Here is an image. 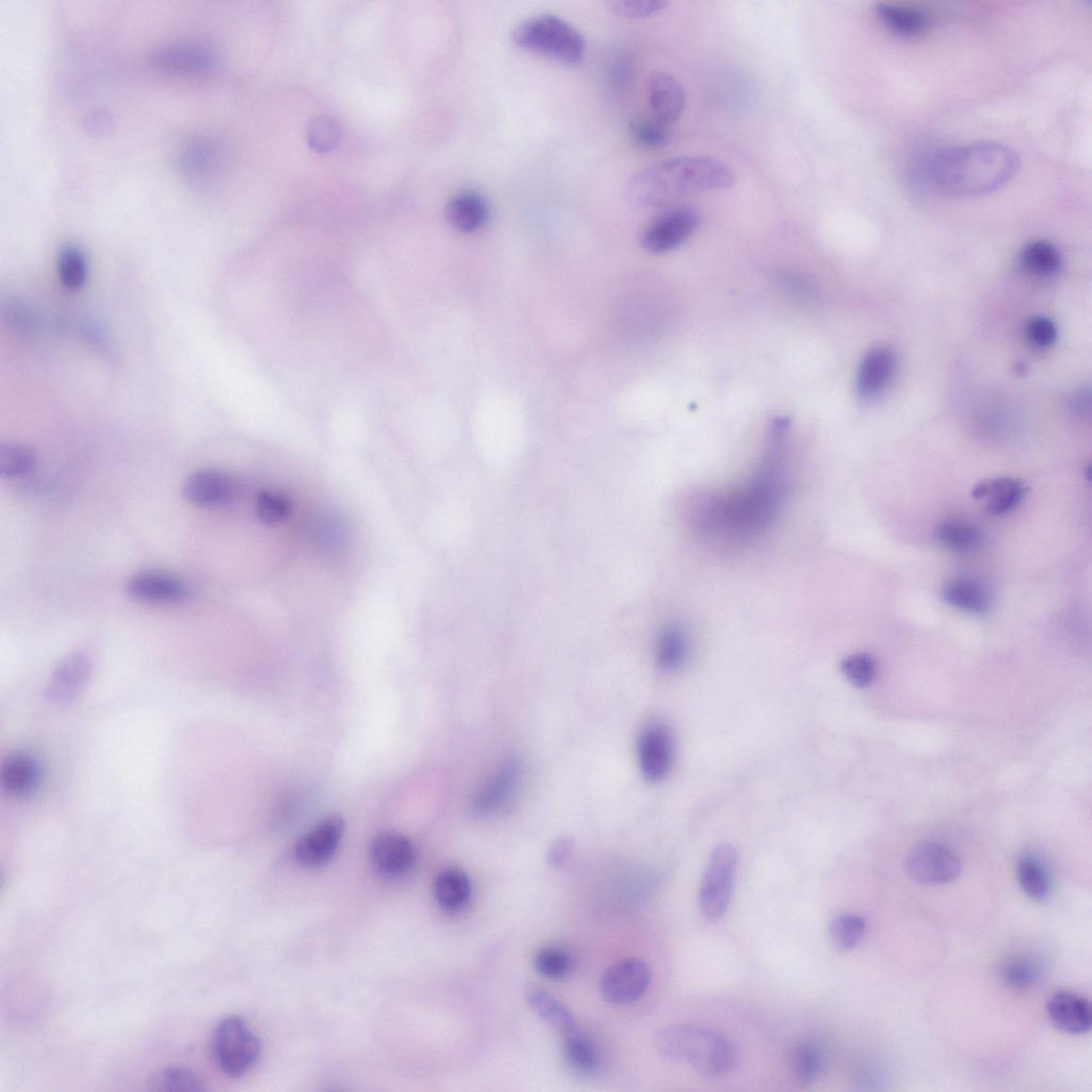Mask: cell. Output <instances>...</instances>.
I'll use <instances>...</instances> for the list:
<instances>
[{"label": "cell", "mask_w": 1092, "mask_h": 1092, "mask_svg": "<svg viewBox=\"0 0 1092 1092\" xmlns=\"http://www.w3.org/2000/svg\"><path fill=\"white\" fill-rule=\"evenodd\" d=\"M788 422L774 424L766 456L738 493L727 498H706L696 504L692 517L697 528L708 534L748 539L771 526L788 493Z\"/></svg>", "instance_id": "6da1fadb"}, {"label": "cell", "mask_w": 1092, "mask_h": 1092, "mask_svg": "<svg viewBox=\"0 0 1092 1092\" xmlns=\"http://www.w3.org/2000/svg\"><path fill=\"white\" fill-rule=\"evenodd\" d=\"M1019 163L1009 147L979 142L938 152L928 166V176L945 195L977 197L1005 185L1016 175Z\"/></svg>", "instance_id": "7a4b0ae2"}, {"label": "cell", "mask_w": 1092, "mask_h": 1092, "mask_svg": "<svg viewBox=\"0 0 1092 1092\" xmlns=\"http://www.w3.org/2000/svg\"><path fill=\"white\" fill-rule=\"evenodd\" d=\"M734 184V174L721 160L684 156L637 174L627 186L625 199L635 208H651L689 194L727 190Z\"/></svg>", "instance_id": "3957f363"}, {"label": "cell", "mask_w": 1092, "mask_h": 1092, "mask_svg": "<svg viewBox=\"0 0 1092 1092\" xmlns=\"http://www.w3.org/2000/svg\"><path fill=\"white\" fill-rule=\"evenodd\" d=\"M654 1047L664 1059L689 1065L708 1077L730 1073L736 1064L733 1044L721 1032L699 1025L678 1024L661 1029Z\"/></svg>", "instance_id": "277c9868"}, {"label": "cell", "mask_w": 1092, "mask_h": 1092, "mask_svg": "<svg viewBox=\"0 0 1092 1092\" xmlns=\"http://www.w3.org/2000/svg\"><path fill=\"white\" fill-rule=\"evenodd\" d=\"M511 40L521 49L540 54L565 65H578L586 44L582 33L562 18L542 14L521 22L511 32Z\"/></svg>", "instance_id": "5b68a950"}, {"label": "cell", "mask_w": 1092, "mask_h": 1092, "mask_svg": "<svg viewBox=\"0 0 1092 1092\" xmlns=\"http://www.w3.org/2000/svg\"><path fill=\"white\" fill-rule=\"evenodd\" d=\"M211 1051L217 1065L228 1076L238 1078L256 1064L260 1044L243 1019L229 1017L218 1024L212 1036Z\"/></svg>", "instance_id": "8992f818"}, {"label": "cell", "mask_w": 1092, "mask_h": 1092, "mask_svg": "<svg viewBox=\"0 0 1092 1092\" xmlns=\"http://www.w3.org/2000/svg\"><path fill=\"white\" fill-rule=\"evenodd\" d=\"M738 856L731 845L718 846L709 857L700 889V908L709 920L728 911L735 887Z\"/></svg>", "instance_id": "52a82bcc"}, {"label": "cell", "mask_w": 1092, "mask_h": 1092, "mask_svg": "<svg viewBox=\"0 0 1092 1092\" xmlns=\"http://www.w3.org/2000/svg\"><path fill=\"white\" fill-rule=\"evenodd\" d=\"M906 867L911 879L928 886H940L955 882L961 872L958 856L949 847L924 842L908 855Z\"/></svg>", "instance_id": "ba28073f"}, {"label": "cell", "mask_w": 1092, "mask_h": 1092, "mask_svg": "<svg viewBox=\"0 0 1092 1092\" xmlns=\"http://www.w3.org/2000/svg\"><path fill=\"white\" fill-rule=\"evenodd\" d=\"M637 757L645 780H664L670 773L675 759V738L669 727L663 723L646 725L637 740Z\"/></svg>", "instance_id": "9c48e42d"}, {"label": "cell", "mask_w": 1092, "mask_h": 1092, "mask_svg": "<svg viewBox=\"0 0 1092 1092\" xmlns=\"http://www.w3.org/2000/svg\"><path fill=\"white\" fill-rule=\"evenodd\" d=\"M651 976V970L643 960L629 958L606 971L599 982V991L609 1003L631 1005L646 993Z\"/></svg>", "instance_id": "30bf717a"}, {"label": "cell", "mask_w": 1092, "mask_h": 1092, "mask_svg": "<svg viewBox=\"0 0 1092 1092\" xmlns=\"http://www.w3.org/2000/svg\"><path fill=\"white\" fill-rule=\"evenodd\" d=\"M700 217L690 206H680L663 213L644 232L643 247L661 254L675 250L688 241L697 230Z\"/></svg>", "instance_id": "8fae6325"}, {"label": "cell", "mask_w": 1092, "mask_h": 1092, "mask_svg": "<svg viewBox=\"0 0 1092 1092\" xmlns=\"http://www.w3.org/2000/svg\"><path fill=\"white\" fill-rule=\"evenodd\" d=\"M345 828V821L339 815L321 819L297 842L296 860L306 867H318L329 862L340 847Z\"/></svg>", "instance_id": "7c38bea8"}, {"label": "cell", "mask_w": 1092, "mask_h": 1092, "mask_svg": "<svg viewBox=\"0 0 1092 1092\" xmlns=\"http://www.w3.org/2000/svg\"><path fill=\"white\" fill-rule=\"evenodd\" d=\"M370 858L382 875L401 878L413 867L416 850L407 837L397 833H384L373 839Z\"/></svg>", "instance_id": "4fadbf2b"}, {"label": "cell", "mask_w": 1092, "mask_h": 1092, "mask_svg": "<svg viewBox=\"0 0 1092 1092\" xmlns=\"http://www.w3.org/2000/svg\"><path fill=\"white\" fill-rule=\"evenodd\" d=\"M647 95L652 114L658 122L667 127L682 117L686 107V92L674 75L654 73L649 81Z\"/></svg>", "instance_id": "5bb4252c"}, {"label": "cell", "mask_w": 1092, "mask_h": 1092, "mask_svg": "<svg viewBox=\"0 0 1092 1092\" xmlns=\"http://www.w3.org/2000/svg\"><path fill=\"white\" fill-rule=\"evenodd\" d=\"M131 596L140 602L152 605L180 604L189 596V588L181 579L163 573L146 572L131 578L128 585Z\"/></svg>", "instance_id": "9a60e30c"}, {"label": "cell", "mask_w": 1092, "mask_h": 1092, "mask_svg": "<svg viewBox=\"0 0 1092 1092\" xmlns=\"http://www.w3.org/2000/svg\"><path fill=\"white\" fill-rule=\"evenodd\" d=\"M1025 494V484L1013 477L981 480L972 491L973 498L984 505L993 516H1004L1014 511L1022 503Z\"/></svg>", "instance_id": "2e32d148"}, {"label": "cell", "mask_w": 1092, "mask_h": 1092, "mask_svg": "<svg viewBox=\"0 0 1092 1092\" xmlns=\"http://www.w3.org/2000/svg\"><path fill=\"white\" fill-rule=\"evenodd\" d=\"M235 496V485L225 474L201 471L186 481L184 497L198 507H220L230 503Z\"/></svg>", "instance_id": "e0dca14e"}, {"label": "cell", "mask_w": 1092, "mask_h": 1092, "mask_svg": "<svg viewBox=\"0 0 1092 1092\" xmlns=\"http://www.w3.org/2000/svg\"><path fill=\"white\" fill-rule=\"evenodd\" d=\"M896 366L895 355L888 348H877L863 359L857 377V391L865 401L879 397L889 386Z\"/></svg>", "instance_id": "ac0fdd59"}, {"label": "cell", "mask_w": 1092, "mask_h": 1092, "mask_svg": "<svg viewBox=\"0 0 1092 1092\" xmlns=\"http://www.w3.org/2000/svg\"><path fill=\"white\" fill-rule=\"evenodd\" d=\"M520 764L510 759L479 791L474 800L477 815L486 816L502 810L515 796L520 783Z\"/></svg>", "instance_id": "d6986e66"}, {"label": "cell", "mask_w": 1092, "mask_h": 1092, "mask_svg": "<svg viewBox=\"0 0 1092 1092\" xmlns=\"http://www.w3.org/2000/svg\"><path fill=\"white\" fill-rule=\"evenodd\" d=\"M941 595L948 606L972 615L987 614L994 607L991 588L973 577L951 579L945 585Z\"/></svg>", "instance_id": "ffe728a7"}, {"label": "cell", "mask_w": 1092, "mask_h": 1092, "mask_svg": "<svg viewBox=\"0 0 1092 1092\" xmlns=\"http://www.w3.org/2000/svg\"><path fill=\"white\" fill-rule=\"evenodd\" d=\"M1047 1009L1054 1026L1064 1032L1083 1034L1091 1029V1005L1078 995L1057 993L1050 999Z\"/></svg>", "instance_id": "44dd1931"}, {"label": "cell", "mask_w": 1092, "mask_h": 1092, "mask_svg": "<svg viewBox=\"0 0 1092 1092\" xmlns=\"http://www.w3.org/2000/svg\"><path fill=\"white\" fill-rule=\"evenodd\" d=\"M90 673L91 662L87 655L84 653L70 655L54 670L48 687L49 697L61 703L71 701L84 688Z\"/></svg>", "instance_id": "7402d4cb"}, {"label": "cell", "mask_w": 1092, "mask_h": 1092, "mask_svg": "<svg viewBox=\"0 0 1092 1092\" xmlns=\"http://www.w3.org/2000/svg\"><path fill=\"white\" fill-rule=\"evenodd\" d=\"M447 221L457 231L465 234L481 229L488 217V206L482 195L464 190L454 196L447 205Z\"/></svg>", "instance_id": "603a6c76"}, {"label": "cell", "mask_w": 1092, "mask_h": 1092, "mask_svg": "<svg viewBox=\"0 0 1092 1092\" xmlns=\"http://www.w3.org/2000/svg\"><path fill=\"white\" fill-rule=\"evenodd\" d=\"M41 770L37 759L27 753L10 755L2 769V783L12 795L22 797L37 789Z\"/></svg>", "instance_id": "cb8c5ba5"}, {"label": "cell", "mask_w": 1092, "mask_h": 1092, "mask_svg": "<svg viewBox=\"0 0 1092 1092\" xmlns=\"http://www.w3.org/2000/svg\"><path fill=\"white\" fill-rule=\"evenodd\" d=\"M525 1000L539 1018L563 1036L578 1028L570 1010L548 991L530 985L525 991Z\"/></svg>", "instance_id": "d4e9b609"}, {"label": "cell", "mask_w": 1092, "mask_h": 1092, "mask_svg": "<svg viewBox=\"0 0 1092 1092\" xmlns=\"http://www.w3.org/2000/svg\"><path fill=\"white\" fill-rule=\"evenodd\" d=\"M940 543L952 552L970 554L981 549L986 536L980 527L965 520L951 518L942 521L937 529Z\"/></svg>", "instance_id": "484cf974"}, {"label": "cell", "mask_w": 1092, "mask_h": 1092, "mask_svg": "<svg viewBox=\"0 0 1092 1092\" xmlns=\"http://www.w3.org/2000/svg\"><path fill=\"white\" fill-rule=\"evenodd\" d=\"M875 12L891 33L903 38L919 36L931 26L930 16L919 9L884 3L879 4Z\"/></svg>", "instance_id": "4316f807"}, {"label": "cell", "mask_w": 1092, "mask_h": 1092, "mask_svg": "<svg viewBox=\"0 0 1092 1092\" xmlns=\"http://www.w3.org/2000/svg\"><path fill=\"white\" fill-rule=\"evenodd\" d=\"M436 902L447 911L463 909L472 896V884L467 873L459 868L443 869L434 883Z\"/></svg>", "instance_id": "83f0119b"}, {"label": "cell", "mask_w": 1092, "mask_h": 1092, "mask_svg": "<svg viewBox=\"0 0 1092 1092\" xmlns=\"http://www.w3.org/2000/svg\"><path fill=\"white\" fill-rule=\"evenodd\" d=\"M1017 878L1019 885L1027 897L1034 902H1045L1051 892V879L1044 863L1030 854L1018 859Z\"/></svg>", "instance_id": "f1b7e54d"}, {"label": "cell", "mask_w": 1092, "mask_h": 1092, "mask_svg": "<svg viewBox=\"0 0 1092 1092\" xmlns=\"http://www.w3.org/2000/svg\"><path fill=\"white\" fill-rule=\"evenodd\" d=\"M657 661L664 670L679 669L686 661L688 639L685 631L677 624L663 629L657 641Z\"/></svg>", "instance_id": "f546056e"}, {"label": "cell", "mask_w": 1092, "mask_h": 1092, "mask_svg": "<svg viewBox=\"0 0 1092 1092\" xmlns=\"http://www.w3.org/2000/svg\"><path fill=\"white\" fill-rule=\"evenodd\" d=\"M564 1052L570 1066L578 1073L592 1076L598 1073L599 1062L588 1037L578 1028L564 1034Z\"/></svg>", "instance_id": "4dcf8cb0"}, {"label": "cell", "mask_w": 1092, "mask_h": 1092, "mask_svg": "<svg viewBox=\"0 0 1092 1092\" xmlns=\"http://www.w3.org/2000/svg\"><path fill=\"white\" fill-rule=\"evenodd\" d=\"M150 1090L159 1092H198L205 1090L199 1074L185 1067H169L155 1072L149 1080Z\"/></svg>", "instance_id": "1f68e13d"}, {"label": "cell", "mask_w": 1092, "mask_h": 1092, "mask_svg": "<svg viewBox=\"0 0 1092 1092\" xmlns=\"http://www.w3.org/2000/svg\"><path fill=\"white\" fill-rule=\"evenodd\" d=\"M1024 268L1036 276L1049 277L1061 267V255L1057 249L1046 242H1033L1021 253Z\"/></svg>", "instance_id": "d6a6232c"}, {"label": "cell", "mask_w": 1092, "mask_h": 1092, "mask_svg": "<svg viewBox=\"0 0 1092 1092\" xmlns=\"http://www.w3.org/2000/svg\"><path fill=\"white\" fill-rule=\"evenodd\" d=\"M1000 976L1008 987L1017 991H1028L1036 984H1039L1042 977V968L1032 959L1014 957L1002 963Z\"/></svg>", "instance_id": "836d02e7"}, {"label": "cell", "mask_w": 1092, "mask_h": 1092, "mask_svg": "<svg viewBox=\"0 0 1092 1092\" xmlns=\"http://www.w3.org/2000/svg\"><path fill=\"white\" fill-rule=\"evenodd\" d=\"M791 1068L800 1084L814 1083L824 1068L822 1049L810 1042L798 1045L791 1055Z\"/></svg>", "instance_id": "e575fe53"}, {"label": "cell", "mask_w": 1092, "mask_h": 1092, "mask_svg": "<svg viewBox=\"0 0 1092 1092\" xmlns=\"http://www.w3.org/2000/svg\"><path fill=\"white\" fill-rule=\"evenodd\" d=\"M865 931L866 923L862 916L843 914L835 917L831 923L829 938L837 950L848 952L861 942Z\"/></svg>", "instance_id": "d590c367"}, {"label": "cell", "mask_w": 1092, "mask_h": 1092, "mask_svg": "<svg viewBox=\"0 0 1092 1092\" xmlns=\"http://www.w3.org/2000/svg\"><path fill=\"white\" fill-rule=\"evenodd\" d=\"M59 275L63 286L69 290L82 289L88 278V261L84 252L73 246L62 250L59 257Z\"/></svg>", "instance_id": "8d00e7d4"}, {"label": "cell", "mask_w": 1092, "mask_h": 1092, "mask_svg": "<svg viewBox=\"0 0 1092 1092\" xmlns=\"http://www.w3.org/2000/svg\"><path fill=\"white\" fill-rule=\"evenodd\" d=\"M312 538L316 546L325 552L344 549L347 531L344 523L335 517H320L312 526Z\"/></svg>", "instance_id": "74e56055"}, {"label": "cell", "mask_w": 1092, "mask_h": 1092, "mask_svg": "<svg viewBox=\"0 0 1092 1092\" xmlns=\"http://www.w3.org/2000/svg\"><path fill=\"white\" fill-rule=\"evenodd\" d=\"M534 966L546 978L563 979L571 973L573 958L571 953L563 947H545L537 952Z\"/></svg>", "instance_id": "f35d334b"}, {"label": "cell", "mask_w": 1092, "mask_h": 1092, "mask_svg": "<svg viewBox=\"0 0 1092 1092\" xmlns=\"http://www.w3.org/2000/svg\"><path fill=\"white\" fill-rule=\"evenodd\" d=\"M36 465L33 452L20 445H4L0 448V475L5 478H21Z\"/></svg>", "instance_id": "ab89813d"}, {"label": "cell", "mask_w": 1092, "mask_h": 1092, "mask_svg": "<svg viewBox=\"0 0 1092 1092\" xmlns=\"http://www.w3.org/2000/svg\"><path fill=\"white\" fill-rule=\"evenodd\" d=\"M341 138V127L331 117H318L312 120L306 128L308 143L318 153L333 152L339 145Z\"/></svg>", "instance_id": "60d3db41"}, {"label": "cell", "mask_w": 1092, "mask_h": 1092, "mask_svg": "<svg viewBox=\"0 0 1092 1092\" xmlns=\"http://www.w3.org/2000/svg\"><path fill=\"white\" fill-rule=\"evenodd\" d=\"M257 518L267 525H276L290 519L293 511L291 500L285 495L264 491L256 500Z\"/></svg>", "instance_id": "b9f144b4"}, {"label": "cell", "mask_w": 1092, "mask_h": 1092, "mask_svg": "<svg viewBox=\"0 0 1092 1092\" xmlns=\"http://www.w3.org/2000/svg\"><path fill=\"white\" fill-rule=\"evenodd\" d=\"M606 5L622 19L643 20L663 12L669 4L664 0H611Z\"/></svg>", "instance_id": "7bdbcfd3"}, {"label": "cell", "mask_w": 1092, "mask_h": 1092, "mask_svg": "<svg viewBox=\"0 0 1092 1092\" xmlns=\"http://www.w3.org/2000/svg\"><path fill=\"white\" fill-rule=\"evenodd\" d=\"M846 679L856 687H867L875 680L878 666L875 660L866 653L849 655L841 665Z\"/></svg>", "instance_id": "ee69618b"}, {"label": "cell", "mask_w": 1092, "mask_h": 1092, "mask_svg": "<svg viewBox=\"0 0 1092 1092\" xmlns=\"http://www.w3.org/2000/svg\"><path fill=\"white\" fill-rule=\"evenodd\" d=\"M632 136L640 146L649 150L662 149L669 141L667 127L657 120H643L634 123L632 127Z\"/></svg>", "instance_id": "f6af8a7d"}, {"label": "cell", "mask_w": 1092, "mask_h": 1092, "mask_svg": "<svg viewBox=\"0 0 1092 1092\" xmlns=\"http://www.w3.org/2000/svg\"><path fill=\"white\" fill-rule=\"evenodd\" d=\"M1027 337L1030 343L1037 347H1049L1057 338L1056 326L1048 318H1032L1027 325Z\"/></svg>", "instance_id": "bcb514c9"}, {"label": "cell", "mask_w": 1092, "mask_h": 1092, "mask_svg": "<svg viewBox=\"0 0 1092 1092\" xmlns=\"http://www.w3.org/2000/svg\"><path fill=\"white\" fill-rule=\"evenodd\" d=\"M569 851H570V845L565 843V842H562V843L555 845V847L551 850V852L549 855V862L553 866L562 865L566 861V859L568 858Z\"/></svg>", "instance_id": "7dc6e473"}, {"label": "cell", "mask_w": 1092, "mask_h": 1092, "mask_svg": "<svg viewBox=\"0 0 1092 1092\" xmlns=\"http://www.w3.org/2000/svg\"><path fill=\"white\" fill-rule=\"evenodd\" d=\"M1072 408L1078 415H1085L1090 410V395L1088 392L1082 391L1077 393L1072 401Z\"/></svg>", "instance_id": "c3c4849f"}]
</instances>
